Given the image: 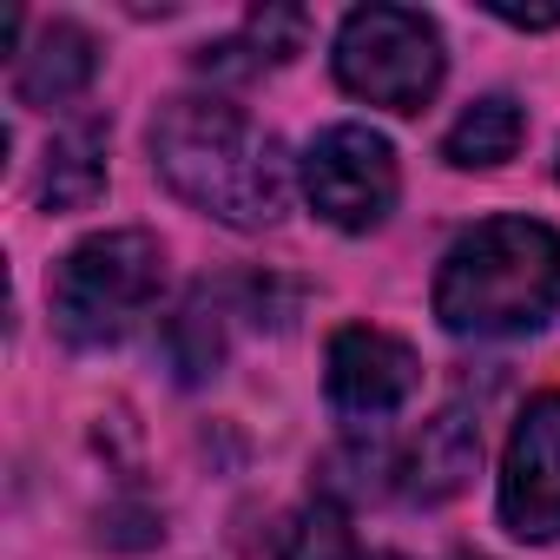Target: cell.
<instances>
[{"mask_svg":"<svg viewBox=\"0 0 560 560\" xmlns=\"http://www.w3.org/2000/svg\"><path fill=\"white\" fill-rule=\"evenodd\" d=\"M475 468H481V429H475V416L442 409V416H429V422L409 435V448L396 455V494L416 501V508H435V501L462 494Z\"/></svg>","mask_w":560,"mask_h":560,"instance_id":"cell-8","label":"cell"},{"mask_svg":"<svg viewBox=\"0 0 560 560\" xmlns=\"http://www.w3.org/2000/svg\"><path fill=\"white\" fill-rule=\"evenodd\" d=\"M93 73H100V47H93V34L73 27V21L40 27V40L14 54V93H21L27 106H67L73 93H86Z\"/></svg>","mask_w":560,"mask_h":560,"instance_id":"cell-9","label":"cell"},{"mask_svg":"<svg viewBox=\"0 0 560 560\" xmlns=\"http://www.w3.org/2000/svg\"><path fill=\"white\" fill-rule=\"evenodd\" d=\"M521 132H527V113H521L508 93H488V100H475V106L448 126L442 159L462 165V172H488V165H508V159H514Z\"/></svg>","mask_w":560,"mask_h":560,"instance_id":"cell-10","label":"cell"},{"mask_svg":"<svg viewBox=\"0 0 560 560\" xmlns=\"http://www.w3.org/2000/svg\"><path fill=\"white\" fill-rule=\"evenodd\" d=\"M422 370H416V350L396 343L389 330H370V324H350L330 337V370H324V389L337 402V416L350 422H383L396 416L409 396H416Z\"/></svg>","mask_w":560,"mask_h":560,"instance_id":"cell-7","label":"cell"},{"mask_svg":"<svg viewBox=\"0 0 560 560\" xmlns=\"http://www.w3.org/2000/svg\"><path fill=\"white\" fill-rule=\"evenodd\" d=\"M455 560H468V553H455Z\"/></svg>","mask_w":560,"mask_h":560,"instance_id":"cell-16","label":"cell"},{"mask_svg":"<svg viewBox=\"0 0 560 560\" xmlns=\"http://www.w3.org/2000/svg\"><path fill=\"white\" fill-rule=\"evenodd\" d=\"M165 350H172V363H178V376H185V383H198V376H211V370H218L224 337H218V311H211V298H191V304H185V317L172 324Z\"/></svg>","mask_w":560,"mask_h":560,"instance_id":"cell-13","label":"cell"},{"mask_svg":"<svg viewBox=\"0 0 560 560\" xmlns=\"http://www.w3.org/2000/svg\"><path fill=\"white\" fill-rule=\"evenodd\" d=\"M106 191V132L86 119L73 132H60L47 145V172H40V205L47 211H80Z\"/></svg>","mask_w":560,"mask_h":560,"instance_id":"cell-11","label":"cell"},{"mask_svg":"<svg viewBox=\"0 0 560 560\" xmlns=\"http://www.w3.org/2000/svg\"><path fill=\"white\" fill-rule=\"evenodd\" d=\"M304 14L298 8H264L257 21H250V47H257V60H291L298 47H304Z\"/></svg>","mask_w":560,"mask_h":560,"instance_id":"cell-14","label":"cell"},{"mask_svg":"<svg viewBox=\"0 0 560 560\" xmlns=\"http://www.w3.org/2000/svg\"><path fill=\"white\" fill-rule=\"evenodd\" d=\"M363 560H402V553H363Z\"/></svg>","mask_w":560,"mask_h":560,"instance_id":"cell-15","label":"cell"},{"mask_svg":"<svg viewBox=\"0 0 560 560\" xmlns=\"http://www.w3.org/2000/svg\"><path fill=\"white\" fill-rule=\"evenodd\" d=\"M501 521L521 540H560V396H534L508 435Z\"/></svg>","mask_w":560,"mask_h":560,"instance_id":"cell-6","label":"cell"},{"mask_svg":"<svg viewBox=\"0 0 560 560\" xmlns=\"http://www.w3.org/2000/svg\"><path fill=\"white\" fill-rule=\"evenodd\" d=\"M396 152L370 126H330L304 152V198L337 231H376L396 211Z\"/></svg>","mask_w":560,"mask_h":560,"instance_id":"cell-5","label":"cell"},{"mask_svg":"<svg viewBox=\"0 0 560 560\" xmlns=\"http://www.w3.org/2000/svg\"><path fill=\"white\" fill-rule=\"evenodd\" d=\"M337 80L343 93L389 106V113H422L442 86V34L416 8H357L337 34Z\"/></svg>","mask_w":560,"mask_h":560,"instance_id":"cell-4","label":"cell"},{"mask_svg":"<svg viewBox=\"0 0 560 560\" xmlns=\"http://www.w3.org/2000/svg\"><path fill=\"white\" fill-rule=\"evenodd\" d=\"M152 165L191 211L231 231H264L291 205L284 145L224 100H165L152 119Z\"/></svg>","mask_w":560,"mask_h":560,"instance_id":"cell-1","label":"cell"},{"mask_svg":"<svg viewBox=\"0 0 560 560\" xmlns=\"http://www.w3.org/2000/svg\"><path fill=\"white\" fill-rule=\"evenodd\" d=\"M165 291V250L152 231H100L86 244H73L47 284L54 324L67 343L80 350H106L119 343Z\"/></svg>","mask_w":560,"mask_h":560,"instance_id":"cell-3","label":"cell"},{"mask_svg":"<svg viewBox=\"0 0 560 560\" xmlns=\"http://www.w3.org/2000/svg\"><path fill=\"white\" fill-rule=\"evenodd\" d=\"M277 560H363V553L350 540L343 508L311 501V508H298L284 527H277Z\"/></svg>","mask_w":560,"mask_h":560,"instance_id":"cell-12","label":"cell"},{"mask_svg":"<svg viewBox=\"0 0 560 560\" xmlns=\"http://www.w3.org/2000/svg\"><path fill=\"white\" fill-rule=\"evenodd\" d=\"M560 311V237L540 218L462 231L435 277V317L455 337H527Z\"/></svg>","mask_w":560,"mask_h":560,"instance_id":"cell-2","label":"cell"}]
</instances>
